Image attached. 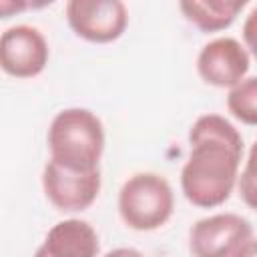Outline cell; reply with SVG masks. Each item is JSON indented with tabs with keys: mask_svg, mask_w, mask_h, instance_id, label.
<instances>
[{
	"mask_svg": "<svg viewBox=\"0 0 257 257\" xmlns=\"http://www.w3.org/2000/svg\"><path fill=\"white\" fill-rule=\"evenodd\" d=\"M191 153L181 169V189L201 209L223 205L237 179L243 159L241 133L221 114L199 116L189 131Z\"/></svg>",
	"mask_w": 257,
	"mask_h": 257,
	"instance_id": "1",
	"label": "cell"
},
{
	"mask_svg": "<svg viewBox=\"0 0 257 257\" xmlns=\"http://www.w3.org/2000/svg\"><path fill=\"white\" fill-rule=\"evenodd\" d=\"M50 161L76 173L98 171L104 151V128L100 118L80 106L56 112L48 126Z\"/></svg>",
	"mask_w": 257,
	"mask_h": 257,
	"instance_id": "2",
	"label": "cell"
},
{
	"mask_svg": "<svg viewBox=\"0 0 257 257\" xmlns=\"http://www.w3.org/2000/svg\"><path fill=\"white\" fill-rule=\"evenodd\" d=\"M175 209L169 181L157 173H137L118 191L120 219L135 231H153L165 225Z\"/></svg>",
	"mask_w": 257,
	"mask_h": 257,
	"instance_id": "3",
	"label": "cell"
},
{
	"mask_svg": "<svg viewBox=\"0 0 257 257\" xmlns=\"http://www.w3.org/2000/svg\"><path fill=\"white\" fill-rule=\"evenodd\" d=\"M253 237L251 223L237 213H217L199 219L189 231L193 257H235Z\"/></svg>",
	"mask_w": 257,
	"mask_h": 257,
	"instance_id": "4",
	"label": "cell"
},
{
	"mask_svg": "<svg viewBox=\"0 0 257 257\" xmlns=\"http://www.w3.org/2000/svg\"><path fill=\"white\" fill-rule=\"evenodd\" d=\"M66 20L76 36L102 44L116 40L124 32L128 12L120 0H70Z\"/></svg>",
	"mask_w": 257,
	"mask_h": 257,
	"instance_id": "5",
	"label": "cell"
},
{
	"mask_svg": "<svg viewBox=\"0 0 257 257\" xmlns=\"http://www.w3.org/2000/svg\"><path fill=\"white\" fill-rule=\"evenodd\" d=\"M42 189L46 199L64 213L88 209L100 193V169L90 173H76L46 161L42 169Z\"/></svg>",
	"mask_w": 257,
	"mask_h": 257,
	"instance_id": "6",
	"label": "cell"
},
{
	"mask_svg": "<svg viewBox=\"0 0 257 257\" xmlns=\"http://www.w3.org/2000/svg\"><path fill=\"white\" fill-rule=\"evenodd\" d=\"M48 42L44 34L30 24H16L0 36L2 70L16 78H32L48 64Z\"/></svg>",
	"mask_w": 257,
	"mask_h": 257,
	"instance_id": "7",
	"label": "cell"
},
{
	"mask_svg": "<svg viewBox=\"0 0 257 257\" xmlns=\"http://www.w3.org/2000/svg\"><path fill=\"white\" fill-rule=\"evenodd\" d=\"M249 70L247 48L231 36H219L207 42L197 56L199 76L213 86L233 88L239 84Z\"/></svg>",
	"mask_w": 257,
	"mask_h": 257,
	"instance_id": "8",
	"label": "cell"
},
{
	"mask_svg": "<svg viewBox=\"0 0 257 257\" xmlns=\"http://www.w3.org/2000/svg\"><path fill=\"white\" fill-rule=\"evenodd\" d=\"M98 235L82 219H64L52 225L34 257H96Z\"/></svg>",
	"mask_w": 257,
	"mask_h": 257,
	"instance_id": "9",
	"label": "cell"
},
{
	"mask_svg": "<svg viewBox=\"0 0 257 257\" xmlns=\"http://www.w3.org/2000/svg\"><path fill=\"white\" fill-rule=\"evenodd\" d=\"M245 0H183L181 12L203 32H217L233 24Z\"/></svg>",
	"mask_w": 257,
	"mask_h": 257,
	"instance_id": "10",
	"label": "cell"
},
{
	"mask_svg": "<svg viewBox=\"0 0 257 257\" xmlns=\"http://www.w3.org/2000/svg\"><path fill=\"white\" fill-rule=\"evenodd\" d=\"M227 108L237 120L257 124V76H245L239 84L229 88Z\"/></svg>",
	"mask_w": 257,
	"mask_h": 257,
	"instance_id": "11",
	"label": "cell"
},
{
	"mask_svg": "<svg viewBox=\"0 0 257 257\" xmlns=\"http://www.w3.org/2000/svg\"><path fill=\"white\" fill-rule=\"evenodd\" d=\"M237 187H239V195L245 201V205L257 211V141L249 149L245 167L237 179Z\"/></svg>",
	"mask_w": 257,
	"mask_h": 257,
	"instance_id": "12",
	"label": "cell"
},
{
	"mask_svg": "<svg viewBox=\"0 0 257 257\" xmlns=\"http://www.w3.org/2000/svg\"><path fill=\"white\" fill-rule=\"evenodd\" d=\"M243 40L247 48L253 52V56L257 58V6H253V10L247 14L243 22Z\"/></svg>",
	"mask_w": 257,
	"mask_h": 257,
	"instance_id": "13",
	"label": "cell"
},
{
	"mask_svg": "<svg viewBox=\"0 0 257 257\" xmlns=\"http://www.w3.org/2000/svg\"><path fill=\"white\" fill-rule=\"evenodd\" d=\"M104 257H145V255L141 251L133 249V247H118V249L108 251Z\"/></svg>",
	"mask_w": 257,
	"mask_h": 257,
	"instance_id": "14",
	"label": "cell"
},
{
	"mask_svg": "<svg viewBox=\"0 0 257 257\" xmlns=\"http://www.w3.org/2000/svg\"><path fill=\"white\" fill-rule=\"evenodd\" d=\"M235 257H257V239L251 237V239L239 249V253H237Z\"/></svg>",
	"mask_w": 257,
	"mask_h": 257,
	"instance_id": "15",
	"label": "cell"
}]
</instances>
